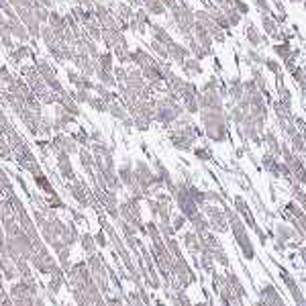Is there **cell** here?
<instances>
[{
  "instance_id": "cell-8",
  "label": "cell",
  "mask_w": 306,
  "mask_h": 306,
  "mask_svg": "<svg viewBox=\"0 0 306 306\" xmlns=\"http://www.w3.org/2000/svg\"><path fill=\"white\" fill-rule=\"evenodd\" d=\"M204 212L208 216V227L218 231V233H225L229 229V223H227V216L225 212H221L216 206H204Z\"/></svg>"
},
{
  "instance_id": "cell-5",
  "label": "cell",
  "mask_w": 306,
  "mask_h": 306,
  "mask_svg": "<svg viewBox=\"0 0 306 306\" xmlns=\"http://www.w3.org/2000/svg\"><path fill=\"white\" fill-rule=\"evenodd\" d=\"M119 218H123L125 223H129L135 231H139V233H147V229H145V225H143V221H141V214H139V204H137V198L135 196H131L129 200H125L121 206H119Z\"/></svg>"
},
{
  "instance_id": "cell-3",
  "label": "cell",
  "mask_w": 306,
  "mask_h": 306,
  "mask_svg": "<svg viewBox=\"0 0 306 306\" xmlns=\"http://www.w3.org/2000/svg\"><path fill=\"white\" fill-rule=\"evenodd\" d=\"M225 216H227V221H229V225H231V229H233V235H235V239H237V243H239V247H241L245 259H255L253 243H251V239H249V235H247V231H245L241 218L237 216V212H233L231 208H225Z\"/></svg>"
},
{
  "instance_id": "cell-7",
  "label": "cell",
  "mask_w": 306,
  "mask_h": 306,
  "mask_svg": "<svg viewBox=\"0 0 306 306\" xmlns=\"http://www.w3.org/2000/svg\"><path fill=\"white\" fill-rule=\"evenodd\" d=\"M49 149H51L53 153L63 151V153H68V155L80 151V147H78V143L74 141V137L63 135V133H59V135H55V137H53V141L49 143Z\"/></svg>"
},
{
  "instance_id": "cell-15",
  "label": "cell",
  "mask_w": 306,
  "mask_h": 306,
  "mask_svg": "<svg viewBox=\"0 0 306 306\" xmlns=\"http://www.w3.org/2000/svg\"><path fill=\"white\" fill-rule=\"evenodd\" d=\"M65 282V278H63V270L61 268H57L53 274H51V282H49V294L51 296H55L57 292H59V288H61V284Z\"/></svg>"
},
{
  "instance_id": "cell-13",
  "label": "cell",
  "mask_w": 306,
  "mask_h": 306,
  "mask_svg": "<svg viewBox=\"0 0 306 306\" xmlns=\"http://www.w3.org/2000/svg\"><path fill=\"white\" fill-rule=\"evenodd\" d=\"M78 239H80V235H78L76 227H74V225H63V229H61V235H59V241H61L63 245L72 247V245H74Z\"/></svg>"
},
{
  "instance_id": "cell-1",
  "label": "cell",
  "mask_w": 306,
  "mask_h": 306,
  "mask_svg": "<svg viewBox=\"0 0 306 306\" xmlns=\"http://www.w3.org/2000/svg\"><path fill=\"white\" fill-rule=\"evenodd\" d=\"M68 278H70L74 300L78 306H106V300L102 298V292L94 284L86 264H76L74 268H70Z\"/></svg>"
},
{
  "instance_id": "cell-20",
  "label": "cell",
  "mask_w": 306,
  "mask_h": 306,
  "mask_svg": "<svg viewBox=\"0 0 306 306\" xmlns=\"http://www.w3.org/2000/svg\"><path fill=\"white\" fill-rule=\"evenodd\" d=\"M80 241H82V249L88 253V257H90V255H94V253H98V251H96V247H98V245H96V241H94V237H92V235H88V233H86V235H82V237H80Z\"/></svg>"
},
{
  "instance_id": "cell-16",
  "label": "cell",
  "mask_w": 306,
  "mask_h": 306,
  "mask_svg": "<svg viewBox=\"0 0 306 306\" xmlns=\"http://www.w3.org/2000/svg\"><path fill=\"white\" fill-rule=\"evenodd\" d=\"M33 180H35V184H37V188L39 190H43L47 196H51V194H55V190H53V186H51V182L47 180V176L43 173V171H39V173H35L33 176Z\"/></svg>"
},
{
  "instance_id": "cell-18",
  "label": "cell",
  "mask_w": 306,
  "mask_h": 306,
  "mask_svg": "<svg viewBox=\"0 0 306 306\" xmlns=\"http://www.w3.org/2000/svg\"><path fill=\"white\" fill-rule=\"evenodd\" d=\"M96 78H98V82L102 84V86H106V88H111V86H117V80H115V76H113V72H108V70H102V68H98L96 65Z\"/></svg>"
},
{
  "instance_id": "cell-4",
  "label": "cell",
  "mask_w": 306,
  "mask_h": 306,
  "mask_svg": "<svg viewBox=\"0 0 306 306\" xmlns=\"http://www.w3.org/2000/svg\"><path fill=\"white\" fill-rule=\"evenodd\" d=\"M86 266H88V272H90L94 284L98 286V290L104 292V294H108V270L104 266V257L100 253H94V255L88 257Z\"/></svg>"
},
{
  "instance_id": "cell-17",
  "label": "cell",
  "mask_w": 306,
  "mask_h": 306,
  "mask_svg": "<svg viewBox=\"0 0 306 306\" xmlns=\"http://www.w3.org/2000/svg\"><path fill=\"white\" fill-rule=\"evenodd\" d=\"M96 63H98V68H102V70L113 72V68H115V55H113V51H102V53H98Z\"/></svg>"
},
{
  "instance_id": "cell-28",
  "label": "cell",
  "mask_w": 306,
  "mask_h": 306,
  "mask_svg": "<svg viewBox=\"0 0 306 306\" xmlns=\"http://www.w3.org/2000/svg\"><path fill=\"white\" fill-rule=\"evenodd\" d=\"M176 300H178V304H180V306H192V302L188 300V296H186V294H184L182 290H180V292L176 294Z\"/></svg>"
},
{
  "instance_id": "cell-19",
  "label": "cell",
  "mask_w": 306,
  "mask_h": 306,
  "mask_svg": "<svg viewBox=\"0 0 306 306\" xmlns=\"http://www.w3.org/2000/svg\"><path fill=\"white\" fill-rule=\"evenodd\" d=\"M108 113H111V115H113L115 119H119V121H125V119L129 117V113H127V108H125V104H119L117 100L108 104Z\"/></svg>"
},
{
  "instance_id": "cell-22",
  "label": "cell",
  "mask_w": 306,
  "mask_h": 306,
  "mask_svg": "<svg viewBox=\"0 0 306 306\" xmlns=\"http://www.w3.org/2000/svg\"><path fill=\"white\" fill-rule=\"evenodd\" d=\"M88 106L94 108L96 113H108V104H106L100 96H92V98L88 100Z\"/></svg>"
},
{
  "instance_id": "cell-26",
  "label": "cell",
  "mask_w": 306,
  "mask_h": 306,
  "mask_svg": "<svg viewBox=\"0 0 306 306\" xmlns=\"http://www.w3.org/2000/svg\"><path fill=\"white\" fill-rule=\"evenodd\" d=\"M278 235H280V239H278V243H284V241H288V239H292L294 237V233L292 231H288L286 227H278Z\"/></svg>"
},
{
  "instance_id": "cell-10",
  "label": "cell",
  "mask_w": 306,
  "mask_h": 306,
  "mask_svg": "<svg viewBox=\"0 0 306 306\" xmlns=\"http://www.w3.org/2000/svg\"><path fill=\"white\" fill-rule=\"evenodd\" d=\"M33 57H35V51L27 43H18V45H14L10 49V59L14 63H23L25 59H33Z\"/></svg>"
},
{
  "instance_id": "cell-25",
  "label": "cell",
  "mask_w": 306,
  "mask_h": 306,
  "mask_svg": "<svg viewBox=\"0 0 306 306\" xmlns=\"http://www.w3.org/2000/svg\"><path fill=\"white\" fill-rule=\"evenodd\" d=\"M33 12H35V18H37L41 25H45V23L49 20V10H47V8H35Z\"/></svg>"
},
{
  "instance_id": "cell-29",
  "label": "cell",
  "mask_w": 306,
  "mask_h": 306,
  "mask_svg": "<svg viewBox=\"0 0 306 306\" xmlns=\"http://www.w3.org/2000/svg\"><path fill=\"white\" fill-rule=\"evenodd\" d=\"M184 223H186V216H184V214H178V216L173 218V227H171V229H173V231H180V229L184 227Z\"/></svg>"
},
{
  "instance_id": "cell-2",
  "label": "cell",
  "mask_w": 306,
  "mask_h": 306,
  "mask_svg": "<svg viewBox=\"0 0 306 306\" xmlns=\"http://www.w3.org/2000/svg\"><path fill=\"white\" fill-rule=\"evenodd\" d=\"M10 300H12L14 306H43V300L39 298V290H37L35 280L33 282L20 280L18 284H12Z\"/></svg>"
},
{
  "instance_id": "cell-11",
  "label": "cell",
  "mask_w": 306,
  "mask_h": 306,
  "mask_svg": "<svg viewBox=\"0 0 306 306\" xmlns=\"http://www.w3.org/2000/svg\"><path fill=\"white\" fill-rule=\"evenodd\" d=\"M57 155V167H59V173L65 178V180H76V173H74V167H72V161H70V155L63 151L55 153Z\"/></svg>"
},
{
  "instance_id": "cell-27",
  "label": "cell",
  "mask_w": 306,
  "mask_h": 306,
  "mask_svg": "<svg viewBox=\"0 0 306 306\" xmlns=\"http://www.w3.org/2000/svg\"><path fill=\"white\" fill-rule=\"evenodd\" d=\"M94 241H96V245H98V247H106V245H108V239H106L104 231H98V233L94 235Z\"/></svg>"
},
{
  "instance_id": "cell-14",
  "label": "cell",
  "mask_w": 306,
  "mask_h": 306,
  "mask_svg": "<svg viewBox=\"0 0 306 306\" xmlns=\"http://www.w3.org/2000/svg\"><path fill=\"white\" fill-rule=\"evenodd\" d=\"M80 161H82V167L86 169V173L94 180V176H96V171H94V155L92 151H88V149H80Z\"/></svg>"
},
{
  "instance_id": "cell-24",
  "label": "cell",
  "mask_w": 306,
  "mask_h": 306,
  "mask_svg": "<svg viewBox=\"0 0 306 306\" xmlns=\"http://www.w3.org/2000/svg\"><path fill=\"white\" fill-rule=\"evenodd\" d=\"M0 188H2V190H6L8 194L12 192V184H10V178H8V173H6V171H4L2 167H0Z\"/></svg>"
},
{
  "instance_id": "cell-33",
  "label": "cell",
  "mask_w": 306,
  "mask_h": 306,
  "mask_svg": "<svg viewBox=\"0 0 306 306\" xmlns=\"http://www.w3.org/2000/svg\"><path fill=\"white\" fill-rule=\"evenodd\" d=\"M96 2H102V4H108V2H113V0H96Z\"/></svg>"
},
{
  "instance_id": "cell-34",
  "label": "cell",
  "mask_w": 306,
  "mask_h": 306,
  "mask_svg": "<svg viewBox=\"0 0 306 306\" xmlns=\"http://www.w3.org/2000/svg\"><path fill=\"white\" fill-rule=\"evenodd\" d=\"M123 306H131V304H129V302H127V304H123Z\"/></svg>"
},
{
  "instance_id": "cell-23",
  "label": "cell",
  "mask_w": 306,
  "mask_h": 306,
  "mask_svg": "<svg viewBox=\"0 0 306 306\" xmlns=\"http://www.w3.org/2000/svg\"><path fill=\"white\" fill-rule=\"evenodd\" d=\"M76 143H82V145H88L90 143V133H86V129H78V133L72 135Z\"/></svg>"
},
{
  "instance_id": "cell-30",
  "label": "cell",
  "mask_w": 306,
  "mask_h": 306,
  "mask_svg": "<svg viewBox=\"0 0 306 306\" xmlns=\"http://www.w3.org/2000/svg\"><path fill=\"white\" fill-rule=\"evenodd\" d=\"M0 306H14L12 304V300L6 296V292H4L2 288H0Z\"/></svg>"
},
{
  "instance_id": "cell-31",
  "label": "cell",
  "mask_w": 306,
  "mask_h": 306,
  "mask_svg": "<svg viewBox=\"0 0 306 306\" xmlns=\"http://www.w3.org/2000/svg\"><path fill=\"white\" fill-rule=\"evenodd\" d=\"M196 155H198V159H208L210 157V153L206 149H196Z\"/></svg>"
},
{
  "instance_id": "cell-12",
  "label": "cell",
  "mask_w": 306,
  "mask_h": 306,
  "mask_svg": "<svg viewBox=\"0 0 306 306\" xmlns=\"http://www.w3.org/2000/svg\"><path fill=\"white\" fill-rule=\"evenodd\" d=\"M74 123V117L72 115H68L59 104H57V108H55V119H53V123H51V127H53V131H63L68 125H72Z\"/></svg>"
},
{
  "instance_id": "cell-6",
  "label": "cell",
  "mask_w": 306,
  "mask_h": 306,
  "mask_svg": "<svg viewBox=\"0 0 306 306\" xmlns=\"http://www.w3.org/2000/svg\"><path fill=\"white\" fill-rule=\"evenodd\" d=\"M68 190H70V194L82 204V206H90L92 204V192L88 190V186H86V182L84 180H72V184H68Z\"/></svg>"
},
{
  "instance_id": "cell-9",
  "label": "cell",
  "mask_w": 306,
  "mask_h": 306,
  "mask_svg": "<svg viewBox=\"0 0 306 306\" xmlns=\"http://www.w3.org/2000/svg\"><path fill=\"white\" fill-rule=\"evenodd\" d=\"M6 31L10 33L12 39L20 41V43H29L31 37H29V31L27 27L20 23V18H6Z\"/></svg>"
},
{
  "instance_id": "cell-21",
  "label": "cell",
  "mask_w": 306,
  "mask_h": 306,
  "mask_svg": "<svg viewBox=\"0 0 306 306\" xmlns=\"http://www.w3.org/2000/svg\"><path fill=\"white\" fill-rule=\"evenodd\" d=\"M184 243H186V247H188L192 253H198V251H200V239H198L196 233H186V235H184Z\"/></svg>"
},
{
  "instance_id": "cell-32",
  "label": "cell",
  "mask_w": 306,
  "mask_h": 306,
  "mask_svg": "<svg viewBox=\"0 0 306 306\" xmlns=\"http://www.w3.org/2000/svg\"><path fill=\"white\" fill-rule=\"evenodd\" d=\"M300 255H302V259H304V264H306V245L300 249Z\"/></svg>"
}]
</instances>
